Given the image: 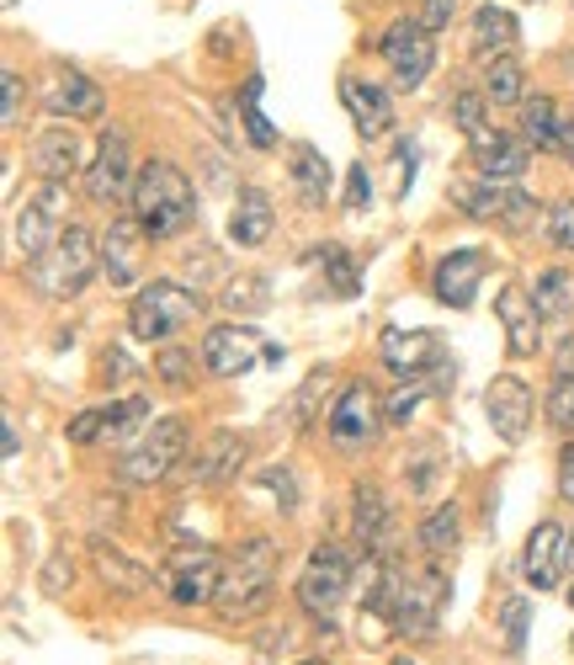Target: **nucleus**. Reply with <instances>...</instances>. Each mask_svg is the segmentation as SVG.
I'll return each mask as SVG.
<instances>
[{
	"label": "nucleus",
	"mask_w": 574,
	"mask_h": 665,
	"mask_svg": "<svg viewBox=\"0 0 574 665\" xmlns=\"http://www.w3.org/2000/svg\"><path fill=\"white\" fill-rule=\"evenodd\" d=\"M527 166H533V144H527V139L516 144V139L500 133L494 144L479 150V176H485V181H500V187L516 181V176H527Z\"/></svg>",
	"instance_id": "obj_29"
},
{
	"label": "nucleus",
	"mask_w": 574,
	"mask_h": 665,
	"mask_svg": "<svg viewBox=\"0 0 574 665\" xmlns=\"http://www.w3.org/2000/svg\"><path fill=\"white\" fill-rule=\"evenodd\" d=\"M564 565H570V533L559 522H537L527 533V548H522V575L533 591H559L564 581Z\"/></svg>",
	"instance_id": "obj_12"
},
{
	"label": "nucleus",
	"mask_w": 574,
	"mask_h": 665,
	"mask_svg": "<svg viewBox=\"0 0 574 665\" xmlns=\"http://www.w3.org/2000/svg\"><path fill=\"white\" fill-rule=\"evenodd\" d=\"M27 166L38 170L48 187H64L75 170H85V144L75 139V128L53 123V128H43L38 139L27 144Z\"/></svg>",
	"instance_id": "obj_17"
},
{
	"label": "nucleus",
	"mask_w": 574,
	"mask_h": 665,
	"mask_svg": "<svg viewBox=\"0 0 574 665\" xmlns=\"http://www.w3.org/2000/svg\"><path fill=\"white\" fill-rule=\"evenodd\" d=\"M452 123L463 128V139H468L474 150H485V144L500 139L490 128V96H479V91H457V96H452Z\"/></svg>",
	"instance_id": "obj_33"
},
{
	"label": "nucleus",
	"mask_w": 574,
	"mask_h": 665,
	"mask_svg": "<svg viewBox=\"0 0 574 665\" xmlns=\"http://www.w3.org/2000/svg\"><path fill=\"white\" fill-rule=\"evenodd\" d=\"M485 96H490V107H516V102H527V96H522V64H516L511 54L485 64Z\"/></svg>",
	"instance_id": "obj_35"
},
{
	"label": "nucleus",
	"mask_w": 574,
	"mask_h": 665,
	"mask_svg": "<svg viewBox=\"0 0 574 665\" xmlns=\"http://www.w3.org/2000/svg\"><path fill=\"white\" fill-rule=\"evenodd\" d=\"M548 426L574 437V373H553L548 383Z\"/></svg>",
	"instance_id": "obj_38"
},
{
	"label": "nucleus",
	"mask_w": 574,
	"mask_h": 665,
	"mask_svg": "<svg viewBox=\"0 0 574 665\" xmlns=\"http://www.w3.org/2000/svg\"><path fill=\"white\" fill-rule=\"evenodd\" d=\"M287 170H292V187H298V198H303L309 209H320V203L330 198V166H325V155H320L314 144H292Z\"/></svg>",
	"instance_id": "obj_30"
},
{
	"label": "nucleus",
	"mask_w": 574,
	"mask_h": 665,
	"mask_svg": "<svg viewBox=\"0 0 574 665\" xmlns=\"http://www.w3.org/2000/svg\"><path fill=\"white\" fill-rule=\"evenodd\" d=\"M378 357L383 368L399 378H426L437 368V335L431 331H405V325H388L378 335Z\"/></svg>",
	"instance_id": "obj_19"
},
{
	"label": "nucleus",
	"mask_w": 574,
	"mask_h": 665,
	"mask_svg": "<svg viewBox=\"0 0 574 665\" xmlns=\"http://www.w3.org/2000/svg\"><path fill=\"white\" fill-rule=\"evenodd\" d=\"M346 591H351V554H346L340 543H320V548L309 554L303 575L292 581L298 607H303L309 618H330V613L346 602Z\"/></svg>",
	"instance_id": "obj_6"
},
{
	"label": "nucleus",
	"mask_w": 574,
	"mask_h": 665,
	"mask_svg": "<svg viewBox=\"0 0 574 665\" xmlns=\"http://www.w3.org/2000/svg\"><path fill=\"white\" fill-rule=\"evenodd\" d=\"M203 368L213 378H235L255 368V331L250 325H213L203 335Z\"/></svg>",
	"instance_id": "obj_23"
},
{
	"label": "nucleus",
	"mask_w": 574,
	"mask_h": 665,
	"mask_svg": "<svg viewBox=\"0 0 574 665\" xmlns=\"http://www.w3.org/2000/svg\"><path fill=\"white\" fill-rule=\"evenodd\" d=\"M447 591L452 585L437 565H426L415 575H399V591H394V633H405V639L431 633L437 618H442V607H447Z\"/></svg>",
	"instance_id": "obj_9"
},
{
	"label": "nucleus",
	"mask_w": 574,
	"mask_h": 665,
	"mask_svg": "<svg viewBox=\"0 0 574 665\" xmlns=\"http://www.w3.org/2000/svg\"><path fill=\"white\" fill-rule=\"evenodd\" d=\"M548 240L574 250V198H559V203H553V213H548Z\"/></svg>",
	"instance_id": "obj_42"
},
{
	"label": "nucleus",
	"mask_w": 574,
	"mask_h": 665,
	"mask_svg": "<svg viewBox=\"0 0 574 665\" xmlns=\"http://www.w3.org/2000/svg\"><path fill=\"white\" fill-rule=\"evenodd\" d=\"M48 112H53V118L96 123V118L107 112V96H101L96 81H85L81 70H53V75H48Z\"/></svg>",
	"instance_id": "obj_21"
},
{
	"label": "nucleus",
	"mask_w": 574,
	"mask_h": 665,
	"mask_svg": "<svg viewBox=\"0 0 574 665\" xmlns=\"http://www.w3.org/2000/svg\"><path fill=\"white\" fill-rule=\"evenodd\" d=\"M277 570H283V548L272 538L240 543L235 565L224 570V585L213 596V613L224 624H255V618H266L272 602H277Z\"/></svg>",
	"instance_id": "obj_1"
},
{
	"label": "nucleus",
	"mask_w": 574,
	"mask_h": 665,
	"mask_svg": "<svg viewBox=\"0 0 574 665\" xmlns=\"http://www.w3.org/2000/svg\"><path fill=\"white\" fill-rule=\"evenodd\" d=\"M452 11H457V0H426V11H420L426 33H442V27L452 22Z\"/></svg>",
	"instance_id": "obj_49"
},
{
	"label": "nucleus",
	"mask_w": 574,
	"mask_h": 665,
	"mask_svg": "<svg viewBox=\"0 0 574 665\" xmlns=\"http://www.w3.org/2000/svg\"><path fill=\"white\" fill-rule=\"evenodd\" d=\"M272 224H277V209H272V198L261 192V187H246L240 198H235V209H229V240L235 246H266L272 240Z\"/></svg>",
	"instance_id": "obj_26"
},
{
	"label": "nucleus",
	"mask_w": 574,
	"mask_h": 665,
	"mask_svg": "<svg viewBox=\"0 0 574 665\" xmlns=\"http://www.w3.org/2000/svg\"><path fill=\"white\" fill-rule=\"evenodd\" d=\"M133 139L128 128H101L96 139V161L85 166V198L91 203H123L133 198Z\"/></svg>",
	"instance_id": "obj_10"
},
{
	"label": "nucleus",
	"mask_w": 574,
	"mask_h": 665,
	"mask_svg": "<svg viewBox=\"0 0 574 665\" xmlns=\"http://www.w3.org/2000/svg\"><path fill=\"white\" fill-rule=\"evenodd\" d=\"M485 416H490L500 442H522L527 426H533V389L516 373H500L490 389H485Z\"/></svg>",
	"instance_id": "obj_16"
},
{
	"label": "nucleus",
	"mask_w": 574,
	"mask_h": 665,
	"mask_svg": "<svg viewBox=\"0 0 574 665\" xmlns=\"http://www.w3.org/2000/svg\"><path fill=\"white\" fill-rule=\"evenodd\" d=\"M266 277H235L229 288H224V304L235 309V314H255V309H266Z\"/></svg>",
	"instance_id": "obj_40"
},
{
	"label": "nucleus",
	"mask_w": 574,
	"mask_h": 665,
	"mask_svg": "<svg viewBox=\"0 0 574 665\" xmlns=\"http://www.w3.org/2000/svg\"><path fill=\"white\" fill-rule=\"evenodd\" d=\"M181 453H187V426L176 416H165L144 431L139 448H128V453L118 458V479H123V485H160L165 474L181 463Z\"/></svg>",
	"instance_id": "obj_7"
},
{
	"label": "nucleus",
	"mask_w": 574,
	"mask_h": 665,
	"mask_svg": "<svg viewBox=\"0 0 574 665\" xmlns=\"http://www.w3.org/2000/svg\"><path fill=\"white\" fill-rule=\"evenodd\" d=\"M96 261H101V240H91L85 224H70L53 240V250L27 266V283H33L38 298H75L96 277Z\"/></svg>",
	"instance_id": "obj_3"
},
{
	"label": "nucleus",
	"mask_w": 574,
	"mask_h": 665,
	"mask_svg": "<svg viewBox=\"0 0 574 665\" xmlns=\"http://www.w3.org/2000/svg\"><path fill=\"white\" fill-rule=\"evenodd\" d=\"M522 139L537 144V150H564V123H559L553 96H527L522 102Z\"/></svg>",
	"instance_id": "obj_31"
},
{
	"label": "nucleus",
	"mask_w": 574,
	"mask_h": 665,
	"mask_svg": "<svg viewBox=\"0 0 574 665\" xmlns=\"http://www.w3.org/2000/svg\"><path fill=\"white\" fill-rule=\"evenodd\" d=\"M533 304H537V314H542L548 325L570 320V309H574V277L564 272V266H548V272H537Z\"/></svg>",
	"instance_id": "obj_32"
},
{
	"label": "nucleus",
	"mask_w": 574,
	"mask_h": 665,
	"mask_svg": "<svg viewBox=\"0 0 574 665\" xmlns=\"http://www.w3.org/2000/svg\"><path fill=\"white\" fill-rule=\"evenodd\" d=\"M500 224H505V229H516V235H522V229H533V224H537V198H527V192H511V209H505V218H500Z\"/></svg>",
	"instance_id": "obj_44"
},
{
	"label": "nucleus",
	"mask_w": 574,
	"mask_h": 665,
	"mask_svg": "<svg viewBox=\"0 0 574 665\" xmlns=\"http://www.w3.org/2000/svg\"><path fill=\"white\" fill-rule=\"evenodd\" d=\"M0 91H5V112H0V123L16 128L22 123V75H16V70H0Z\"/></svg>",
	"instance_id": "obj_45"
},
{
	"label": "nucleus",
	"mask_w": 574,
	"mask_h": 665,
	"mask_svg": "<svg viewBox=\"0 0 574 665\" xmlns=\"http://www.w3.org/2000/svg\"><path fill=\"white\" fill-rule=\"evenodd\" d=\"M144 246H150V235L139 229L133 213H128V218H112V229L101 235V266H107V283H112V288L144 283Z\"/></svg>",
	"instance_id": "obj_14"
},
{
	"label": "nucleus",
	"mask_w": 574,
	"mask_h": 665,
	"mask_svg": "<svg viewBox=\"0 0 574 665\" xmlns=\"http://www.w3.org/2000/svg\"><path fill=\"white\" fill-rule=\"evenodd\" d=\"M155 373H160V383H170V389H187V383H192V357H187L181 346H165L160 357H155Z\"/></svg>",
	"instance_id": "obj_41"
},
{
	"label": "nucleus",
	"mask_w": 574,
	"mask_h": 665,
	"mask_svg": "<svg viewBox=\"0 0 574 665\" xmlns=\"http://www.w3.org/2000/svg\"><path fill=\"white\" fill-rule=\"evenodd\" d=\"M511 192L516 187H500V181H468V187H457L452 198H457V209L468 213V218H505V209H511Z\"/></svg>",
	"instance_id": "obj_34"
},
{
	"label": "nucleus",
	"mask_w": 574,
	"mask_h": 665,
	"mask_svg": "<svg viewBox=\"0 0 574 665\" xmlns=\"http://www.w3.org/2000/svg\"><path fill=\"white\" fill-rule=\"evenodd\" d=\"M570 607H574V585H570Z\"/></svg>",
	"instance_id": "obj_55"
},
{
	"label": "nucleus",
	"mask_w": 574,
	"mask_h": 665,
	"mask_svg": "<svg viewBox=\"0 0 574 665\" xmlns=\"http://www.w3.org/2000/svg\"><path fill=\"white\" fill-rule=\"evenodd\" d=\"M340 102H346V112H351V123H357L362 139H378V133L394 128V102H388V91L378 81L346 75V81H340Z\"/></svg>",
	"instance_id": "obj_24"
},
{
	"label": "nucleus",
	"mask_w": 574,
	"mask_h": 665,
	"mask_svg": "<svg viewBox=\"0 0 574 665\" xmlns=\"http://www.w3.org/2000/svg\"><path fill=\"white\" fill-rule=\"evenodd\" d=\"M59 213H64V192H59V187H43L38 198H27V203L16 209V250H22L27 261L48 256L53 240L64 235Z\"/></svg>",
	"instance_id": "obj_13"
},
{
	"label": "nucleus",
	"mask_w": 574,
	"mask_h": 665,
	"mask_svg": "<svg viewBox=\"0 0 574 665\" xmlns=\"http://www.w3.org/2000/svg\"><path fill=\"white\" fill-rule=\"evenodd\" d=\"M494 314H500V325H505V352L522 363V357H537V346H542V314H537L533 304V288H516V283H505V288L494 293Z\"/></svg>",
	"instance_id": "obj_15"
},
{
	"label": "nucleus",
	"mask_w": 574,
	"mask_h": 665,
	"mask_svg": "<svg viewBox=\"0 0 574 665\" xmlns=\"http://www.w3.org/2000/svg\"><path fill=\"white\" fill-rule=\"evenodd\" d=\"M255 96H261V75H250V85H246V102H240V123H246V133H250V144H255V150H272V144H277V133H272V123L261 118Z\"/></svg>",
	"instance_id": "obj_39"
},
{
	"label": "nucleus",
	"mask_w": 574,
	"mask_h": 665,
	"mask_svg": "<svg viewBox=\"0 0 574 665\" xmlns=\"http://www.w3.org/2000/svg\"><path fill=\"white\" fill-rule=\"evenodd\" d=\"M500 624H505V644H511V650H522V639H527V602H522V596H511V602L500 607Z\"/></svg>",
	"instance_id": "obj_43"
},
{
	"label": "nucleus",
	"mask_w": 574,
	"mask_h": 665,
	"mask_svg": "<svg viewBox=\"0 0 574 665\" xmlns=\"http://www.w3.org/2000/svg\"><path fill=\"white\" fill-rule=\"evenodd\" d=\"M485 283V256L479 250H452L437 261V272H431V293L447 304V309H468L474 304V293Z\"/></svg>",
	"instance_id": "obj_22"
},
{
	"label": "nucleus",
	"mask_w": 574,
	"mask_h": 665,
	"mask_svg": "<svg viewBox=\"0 0 574 665\" xmlns=\"http://www.w3.org/2000/svg\"><path fill=\"white\" fill-rule=\"evenodd\" d=\"M415 411H420V383H410V389H399V394L388 400V420H394V426H405V420H410Z\"/></svg>",
	"instance_id": "obj_48"
},
{
	"label": "nucleus",
	"mask_w": 574,
	"mask_h": 665,
	"mask_svg": "<svg viewBox=\"0 0 574 665\" xmlns=\"http://www.w3.org/2000/svg\"><path fill=\"white\" fill-rule=\"evenodd\" d=\"M240 463H246V437L240 431H213L203 442V453L192 458V479L198 485H229L235 474H240Z\"/></svg>",
	"instance_id": "obj_25"
},
{
	"label": "nucleus",
	"mask_w": 574,
	"mask_h": 665,
	"mask_svg": "<svg viewBox=\"0 0 574 665\" xmlns=\"http://www.w3.org/2000/svg\"><path fill=\"white\" fill-rule=\"evenodd\" d=\"M394 665H415V661H405V655H399V661H394Z\"/></svg>",
	"instance_id": "obj_54"
},
{
	"label": "nucleus",
	"mask_w": 574,
	"mask_h": 665,
	"mask_svg": "<svg viewBox=\"0 0 574 665\" xmlns=\"http://www.w3.org/2000/svg\"><path fill=\"white\" fill-rule=\"evenodd\" d=\"M330 383H335V373H330V368H320V373H309L303 383H298V394L287 400V416H292V426H309V420L320 416V400L330 394Z\"/></svg>",
	"instance_id": "obj_37"
},
{
	"label": "nucleus",
	"mask_w": 574,
	"mask_h": 665,
	"mask_svg": "<svg viewBox=\"0 0 574 665\" xmlns=\"http://www.w3.org/2000/svg\"><path fill=\"white\" fill-rule=\"evenodd\" d=\"M150 416V405L133 394V400H112V405H91L70 420V442L75 448H96V442H118L123 431H133L139 420Z\"/></svg>",
	"instance_id": "obj_18"
},
{
	"label": "nucleus",
	"mask_w": 574,
	"mask_h": 665,
	"mask_svg": "<svg viewBox=\"0 0 574 665\" xmlns=\"http://www.w3.org/2000/svg\"><path fill=\"white\" fill-rule=\"evenodd\" d=\"M298 665H330V661H298Z\"/></svg>",
	"instance_id": "obj_53"
},
{
	"label": "nucleus",
	"mask_w": 574,
	"mask_h": 665,
	"mask_svg": "<svg viewBox=\"0 0 574 665\" xmlns=\"http://www.w3.org/2000/svg\"><path fill=\"white\" fill-rule=\"evenodd\" d=\"M330 283H335V293L340 298H351L357 293V266H351V256H340V250H330Z\"/></svg>",
	"instance_id": "obj_47"
},
{
	"label": "nucleus",
	"mask_w": 574,
	"mask_h": 665,
	"mask_svg": "<svg viewBox=\"0 0 574 665\" xmlns=\"http://www.w3.org/2000/svg\"><path fill=\"white\" fill-rule=\"evenodd\" d=\"M101 378H107V383H123V378H133V363H128L118 346H107V352H101Z\"/></svg>",
	"instance_id": "obj_50"
},
{
	"label": "nucleus",
	"mask_w": 574,
	"mask_h": 665,
	"mask_svg": "<svg viewBox=\"0 0 574 665\" xmlns=\"http://www.w3.org/2000/svg\"><path fill=\"white\" fill-rule=\"evenodd\" d=\"M224 570L229 565L218 559V548H207V543H176L165 554L160 585L176 607H213V596L224 585Z\"/></svg>",
	"instance_id": "obj_5"
},
{
	"label": "nucleus",
	"mask_w": 574,
	"mask_h": 665,
	"mask_svg": "<svg viewBox=\"0 0 574 665\" xmlns=\"http://www.w3.org/2000/svg\"><path fill=\"white\" fill-rule=\"evenodd\" d=\"M516 48V16L505 5H479L474 11V54L490 64V59H505Z\"/></svg>",
	"instance_id": "obj_28"
},
{
	"label": "nucleus",
	"mask_w": 574,
	"mask_h": 665,
	"mask_svg": "<svg viewBox=\"0 0 574 665\" xmlns=\"http://www.w3.org/2000/svg\"><path fill=\"white\" fill-rule=\"evenodd\" d=\"M431 38H437V33H426V22H420V16H399V22L383 33V59H388V70H394V85H399V91H415V85L431 75V59H437Z\"/></svg>",
	"instance_id": "obj_11"
},
{
	"label": "nucleus",
	"mask_w": 574,
	"mask_h": 665,
	"mask_svg": "<svg viewBox=\"0 0 574 665\" xmlns=\"http://www.w3.org/2000/svg\"><path fill=\"white\" fill-rule=\"evenodd\" d=\"M203 314V293L187 288V283H170V277H155L133 293L128 304V331L139 341H170L181 325H192Z\"/></svg>",
	"instance_id": "obj_4"
},
{
	"label": "nucleus",
	"mask_w": 574,
	"mask_h": 665,
	"mask_svg": "<svg viewBox=\"0 0 574 665\" xmlns=\"http://www.w3.org/2000/svg\"><path fill=\"white\" fill-rule=\"evenodd\" d=\"M128 209L139 218V229L150 240H176L192 218H198V198H192V181L170 161H144L133 176V198Z\"/></svg>",
	"instance_id": "obj_2"
},
{
	"label": "nucleus",
	"mask_w": 574,
	"mask_h": 665,
	"mask_svg": "<svg viewBox=\"0 0 574 665\" xmlns=\"http://www.w3.org/2000/svg\"><path fill=\"white\" fill-rule=\"evenodd\" d=\"M91 565H96V575L107 581V591H123V596H139V591L155 585V575H150L139 559H128L123 548H112L107 538H91Z\"/></svg>",
	"instance_id": "obj_27"
},
{
	"label": "nucleus",
	"mask_w": 574,
	"mask_h": 665,
	"mask_svg": "<svg viewBox=\"0 0 574 665\" xmlns=\"http://www.w3.org/2000/svg\"><path fill=\"white\" fill-rule=\"evenodd\" d=\"M383 420H388V411H383V400L372 394L368 383H346V389L335 394V405H330L325 431L340 453H362L372 437H378Z\"/></svg>",
	"instance_id": "obj_8"
},
{
	"label": "nucleus",
	"mask_w": 574,
	"mask_h": 665,
	"mask_svg": "<svg viewBox=\"0 0 574 665\" xmlns=\"http://www.w3.org/2000/svg\"><path fill=\"white\" fill-rule=\"evenodd\" d=\"M559 496L574 500V442L559 448Z\"/></svg>",
	"instance_id": "obj_51"
},
{
	"label": "nucleus",
	"mask_w": 574,
	"mask_h": 665,
	"mask_svg": "<svg viewBox=\"0 0 574 665\" xmlns=\"http://www.w3.org/2000/svg\"><path fill=\"white\" fill-rule=\"evenodd\" d=\"M420 548H426V554H452V548H457V506H452V500L431 506V511L420 516Z\"/></svg>",
	"instance_id": "obj_36"
},
{
	"label": "nucleus",
	"mask_w": 574,
	"mask_h": 665,
	"mask_svg": "<svg viewBox=\"0 0 574 665\" xmlns=\"http://www.w3.org/2000/svg\"><path fill=\"white\" fill-rule=\"evenodd\" d=\"M368 198H372L368 161H357V166L346 170V209H368Z\"/></svg>",
	"instance_id": "obj_46"
},
{
	"label": "nucleus",
	"mask_w": 574,
	"mask_h": 665,
	"mask_svg": "<svg viewBox=\"0 0 574 665\" xmlns=\"http://www.w3.org/2000/svg\"><path fill=\"white\" fill-rule=\"evenodd\" d=\"M559 155L574 166V123H564V150H559Z\"/></svg>",
	"instance_id": "obj_52"
},
{
	"label": "nucleus",
	"mask_w": 574,
	"mask_h": 665,
	"mask_svg": "<svg viewBox=\"0 0 574 665\" xmlns=\"http://www.w3.org/2000/svg\"><path fill=\"white\" fill-rule=\"evenodd\" d=\"M388 533H394L388 496H383L378 485H357V490H351V538L362 543V554H368V559H383Z\"/></svg>",
	"instance_id": "obj_20"
}]
</instances>
